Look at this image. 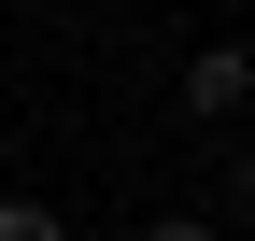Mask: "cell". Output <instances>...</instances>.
Listing matches in <instances>:
<instances>
[{"instance_id": "obj_3", "label": "cell", "mask_w": 255, "mask_h": 241, "mask_svg": "<svg viewBox=\"0 0 255 241\" xmlns=\"http://www.w3.org/2000/svg\"><path fill=\"white\" fill-rule=\"evenodd\" d=\"M128 241H213V227L199 213H156V227H128Z\"/></svg>"}, {"instance_id": "obj_1", "label": "cell", "mask_w": 255, "mask_h": 241, "mask_svg": "<svg viewBox=\"0 0 255 241\" xmlns=\"http://www.w3.org/2000/svg\"><path fill=\"white\" fill-rule=\"evenodd\" d=\"M241 100H255V57H241V43H199V71H184V114H213V128H227Z\"/></svg>"}, {"instance_id": "obj_2", "label": "cell", "mask_w": 255, "mask_h": 241, "mask_svg": "<svg viewBox=\"0 0 255 241\" xmlns=\"http://www.w3.org/2000/svg\"><path fill=\"white\" fill-rule=\"evenodd\" d=\"M0 241H71V213L57 199H0Z\"/></svg>"}]
</instances>
